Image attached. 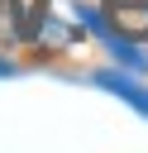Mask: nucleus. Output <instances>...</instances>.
<instances>
[{
  "label": "nucleus",
  "mask_w": 148,
  "mask_h": 153,
  "mask_svg": "<svg viewBox=\"0 0 148 153\" xmlns=\"http://www.w3.org/2000/svg\"><path fill=\"white\" fill-rule=\"evenodd\" d=\"M95 86H105L110 96H119V100H129L143 120H148V86H138L134 76H124V72H95Z\"/></svg>",
  "instance_id": "obj_1"
},
{
  "label": "nucleus",
  "mask_w": 148,
  "mask_h": 153,
  "mask_svg": "<svg viewBox=\"0 0 148 153\" xmlns=\"http://www.w3.org/2000/svg\"><path fill=\"white\" fill-rule=\"evenodd\" d=\"M110 10L124 33H148V0H110Z\"/></svg>",
  "instance_id": "obj_2"
},
{
  "label": "nucleus",
  "mask_w": 148,
  "mask_h": 153,
  "mask_svg": "<svg viewBox=\"0 0 148 153\" xmlns=\"http://www.w3.org/2000/svg\"><path fill=\"white\" fill-rule=\"evenodd\" d=\"M10 72H14V62H5V57H0V76H10Z\"/></svg>",
  "instance_id": "obj_3"
}]
</instances>
